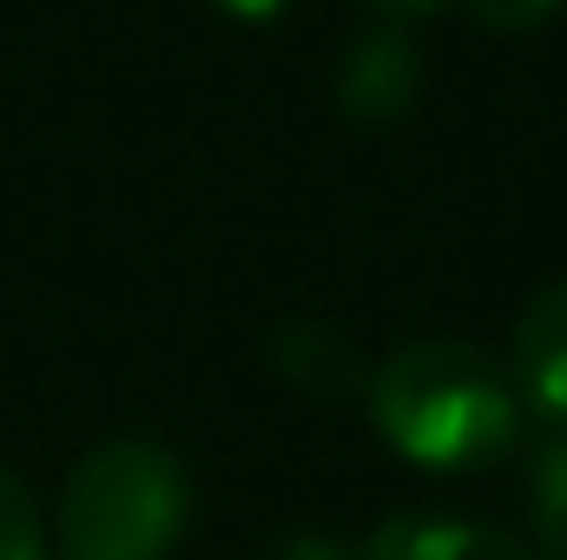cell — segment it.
I'll return each instance as SVG.
<instances>
[{
  "instance_id": "cell-7",
  "label": "cell",
  "mask_w": 567,
  "mask_h": 560,
  "mask_svg": "<svg viewBox=\"0 0 567 560\" xmlns=\"http://www.w3.org/2000/svg\"><path fill=\"white\" fill-rule=\"evenodd\" d=\"M535 535L555 560H567V435L535 462Z\"/></svg>"
},
{
  "instance_id": "cell-4",
  "label": "cell",
  "mask_w": 567,
  "mask_h": 560,
  "mask_svg": "<svg viewBox=\"0 0 567 560\" xmlns=\"http://www.w3.org/2000/svg\"><path fill=\"white\" fill-rule=\"evenodd\" d=\"M271 370L317 403H370V383H377L363 350L337 323H310V317L271 330Z\"/></svg>"
},
{
  "instance_id": "cell-12",
  "label": "cell",
  "mask_w": 567,
  "mask_h": 560,
  "mask_svg": "<svg viewBox=\"0 0 567 560\" xmlns=\"http://www.w3.org/2000/svg\"><path fill=\"white\" fill-rule=\"evenodd\" d=\"M363 7H377L383 20H429V13H442L455 0H363Z\"/></svg>"
},
{
  "instance_id": "cell-3",
  "label": "cell",
  "mask_w": 567,
  "mask_h": 560,
  "mask_svg": "<svg viewBox=\"0 0 567 560\" xmlns=\"http://www.w3.org/2000/svg\"><path fill=\"white\" fill-rule=\"evenodd\" d=\"M423 93V53L403 27H370L337 60V106L357 126H396Z\"/></svg>"
},
{
  "instance_id": "cell-11",
  "label": "cell",
  "mask_w": 567,
  "mask_h": 560,
  "mask_svg": "<svg viewBox=\"0 0 567 560\" xmlns=\"http://www.w3.org/2000/svg\"><path fill=\"white\" fill-rule=\"evenodd\" d=\"M212 7H218V13H231V20H251V27H271V20H278L284 7H290V0H212Z\"/></svg>"
},
{
  "instance_id": "cell-8",
  "label": "cell",
  "mask_w": 567,
  "mask_h": 560,
  "mask_svg": "<svg viewBox=\"0 0 567 560\" xmlns=\"http://www.w3.org/2000/svg\"><path fill=\"white\" fill-rule=\"evenodd\" d=\"M0 560H47V528L13 468H0Z\"/></svg>"
},
{
  "instance_id": "cell-1",
  "label": "cell",
  "mask_w": 567,
  "mask_h": 560,
  "mask_svg": "<svg viewBox=\"0 0 567 560\" xmlns=\"http://www.w3.org/2000/svg\"><path fill=\"white\" fill-rule=\"evenodd\" d=\"M370 416L403 462L435 468V475H462V468H488L515 448L522 396H515V376H502L475 343L429 336V343H403L377 370Z\"/></svg>"
},
{
  "instance_id": "cell-5",
  "label": "cell",
  "mask_w": 567,
  "mask_h": 560,
  "mask_svg": "<svg viewBox=\"0 0 567 560\" xmlns=\"http://www.w3.org/2000/svg\"><path fill=\"white\" fill-rule=\"evenodd\" d=\"M515 396L548 422H567V278L528 297L515 317Z\"/></svg>"
},
{
  "instance_id": "cell-9",
  "label": "cell",
  "mask_w": 567,
  "mask_h": 560,
  "mask_svg": "<svg viewBox=\"0 0 567 560\" xmlns=\"http://www.w3.org/2000/svg\"><path fill=\"white\" fill-rule=\"evenodd\" d=\"M462 7H468V20L488 27V33H535V27H548V20L561 13L567 0H462Z\"/></svg>"
},
{
  "instance_id": "cell-6",
  "label": "cell",
  "mask_w": 567,
  "mask_h": 560,
  "mask_svg": "<svg viewBox=\"0 0 567 560\" xmlns=\"http://www.w3.org/2000/svg\"><path fill=\"white\" fill-rule=\"evenodd\" d=\"M363 560H535L515 535L482 521H435V515H390L370 528Z\"/></svg>"
},
{
  "instance_id": "cell-10",
  "label": "cell",
  "mask_w": 567,
  "mask_h": 560,
  "mask_svg": "<svg viewBox=\"0 0 567 560\" xmlns=\"http://www.w3.org/2000/svg\"><path fill=\"white\" fill-rule=\"evenodd\" d=\"M271 560H363V548H350L337 535H290Z\"/></svg>"
},
{
  "instance_id": "cell-2",
  "label": "cell",
  "mask_w": 567,
  "mask_h": 560,
  "mask_svg": "<svg viewBox=\"0 0 567 560\" xmlns=\"http://www.w3.org/2000/svg\"><path fill=\"white\" fill-rule=\"evenodd\" d=\"M185 468L158 442H106L60 488V554L66 560H165L185 535Z\"/></svg>"
}]
</instances>
